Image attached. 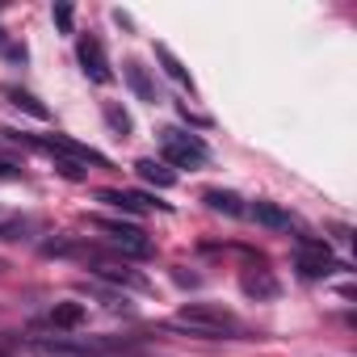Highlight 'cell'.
<instances>
[{"label": "cell", "instance_id": "obj_1", "mask_svg": "<svg viewBox=\"0 0 357 357\" xmlns=\"http://www.w3.org/2000/svg\"><path fill=\"white\" fill-rule=\"evenodd\" d=\"M172 324L185 328V332H194V336H211V340H231V336H244L248 332L244 319L231 307H223V303H185L181 311H176Z\"/></svg>", "mask_w": 357, "mask_h": 357}, {"label": "cell", "instance_id": "obj_2", "mask_svg": "<svg viewBox=\"0 0 357 357\" xmlns=\"http://www.w3.org/2000/svg\"><path fill=\"white\" fill-rule=\"evenodd\" d=\"M160 155H164V164H172V168H202V164L211 160V147H206L198 135H190V130L164 126V130H160Z\"/></svg>", "mask_w": 357, "mask_h": 357}, {"label": "cell", "instance_id": "obj_3", "mask_svg": "<svg viewBox=\"0 0 357 357\" xmlns=\"http://www.w3.org/2000/svg\"><path fill=\"white\" fill-rule=\"evenodd\" d=\"M93 223L105 236V244L118 248L122 257H151L155 252V244L147 240V231L139 223H126V219H93Z\"/></svg>", "mask_w": 357, "mask_h": 357}, {"label": "cell", "instance_id": "obj_4", "mask_svg": "<svg viewBox=\"0 0 357 357\" xmlns=\"http://www.w3.org/2000/svg\"><path fill=\"white\" fill-rule=\"evenodd\" d=\"M294 269H298L303 278H328V273L336 269L328 240H315V236H298V240H294Z\"/></svg>", "mask_w": 357, "mask_h": 357}, {"label": "cell", "instance_id": "obj_5", "mask_svg": "<svg viewBox=\"0 0 357 357\" xmlns=\"http://www.w3.org/2000/svg\"><path fill=\"white\" fill-rule=\"evenodd\" d=\"M109 344L105 340H68V336H38L30 340V357H101Z\"/></svg>", "mask_w": 357, "mask_h": 357}, {"label": "cell", "instance_id": "obj_6", "mask_svg": "<svg viewBox=\"0 0 357 357\" xmlns=\"http://www.w3.org/2000/svg\"><path fill=\"white\" fill-rule=\"evenodd\" d=\"M76 59H80V72H84L93 84H109V80H114V68H109V55H105L101 38L84 34V38L76 43Z\"/></svg>", "mask_w": 357, "mask_h": 357}, {"label": "cell", "instance_id": "obj_7", "mask_svg": "<svg viewBox=\"0 0 357 357\" xmlns=\"http://www.w3.org/2000/svg\"><path fill=\"white\" fill-rule=\"evenodd\" d=\"M248 215H252L261 227H269V231H298V215H290V211H286V206H278V202L257 198V202L248 206Z\"/></svg>", "mask_w": 357, "mask_h": 357}, {"label": "cell", "instance_id": "obj_8", "mask_svg": "<svg viewBox=\"0 0 357 357\" xmlns=\"http://www.w3.org/2000/svg\"><path fill=\"white\" fill-rule=\"evenodd\" d=\"M101 202H109L114 211H122V215H147V211H155L160 202H151L147 194H135V190H101L97 194Z\"/></svg>", "mask_w": 357, "mask_h": 357}, {"label": "cell", "instance_id": "obj_9", "mask_svg": "<svg viewBox=\"0 0 357 357\" xmlns=\"http://www.w3.org/2000/svg\"><path fill=\"white\" fill-rule=\"evenodd\" d=\"M89 319V307L84 303H72V298H63V303H55L51 311H47V324L55 328V332H72V328H80Z\"/></svg>", "mask_w": 357, "mask_h": 357}, {"label": "cell", "instance_id": "obj_10", "mask_svg": "<svg viewBox=\"0 0 357 357\" xmlns=\"http://www.w3.org/2000/svg\"><path fill=\"white\" fill-rule=\"evenodd\" d=\"M122 76H126V84H130V93L139 97V101H147V105H155L160 101V93H155V80L147 76V68L143 63H122Z\"/></svg>", "mask_w": 357, "mask_h": 357}, {"label": "cell", "instance_id": "obj_11", "mask_svg": "<svg viewBox=\"0 0 357 357\" xmlns=\"http://www.w3.org/2000/svg\"><path fill=\"white\" fill-rule=\"evenodd\" d=\"M135 172L143 176L147 185H155V190H172L176 185V172L164 164V160H151V155H143V160H135Z\"/></svg>", "mask_w": 357, "mask_h": 357}, {"label": "cell", "instance_id": "obj_12", "mask_svg": "<svg viewBox=\"0 0 357 357\" xmlns=\"http://www.w3.org/2000/svg\"><path fill=\"white\" fill-rule=\"evenodd\" d=\"M202 202H206L211 211H219V215H231V219L248 215L244 198H240V194H231V190H206V194H202Z\"/></svg>", "mask_w": 357, "mask_h": 357}, {"label": "cell", "instance_id": "obj_13", "mask_svg": "<svg viewBox=\"0 0 357 357\" xmlns=\"http://www.w3.org/2000/svg\"><path fill=\"white\" fill-rule=\"evenodd\" d=\"M240 286H244V294H248V298H278V290H282V286H278V278H273L269 269L244 273V282H240Z\"/></svg>", "mask_w": 357, "mask_h": 357}, {"label": "cell", "instance_id": "obj_14", "mask_svg": "<svg viewBox=\"0 0 357 357\" xmlns=\"http://www.w3.org/2000/svg\"><path fill=\"white\" fill-rule=\"evenodd\" d=\"M97 278H105L114 286H126V290H147V278L126 269V265H97Z\"/></svg>", "mask_w": 357, "mask_h": 357}, {"label": "cell", "instance_id": "obj_15", "mask_svg": "<svg viewBox=\"0 0 357 357\" xmlns=\"http://www.w3.org/2000/svg\"><path fill=\"white\" fill-rule=\"evenodd\" d=\"M101 114H105V126L114 130V139H130L135 122H130V114H126L118 101H105V105H101Z\"/></svg>", "mask_w": 357, "mask_h": 357}, {"label": "cell", "instance_id": "obj_16", "mask_svg": "<svg viewBox=\"0 0 357 357\" xmlns=\"http://www.w3.org/2000/svg\"><path fill=\"white\" fill-rule=\"evenodd\" d=\"M5 97H9V101H13L17 109H26V114H34V118H43V122L51 118V109H47V105H43V101L34 97V93H26V89H5Z\"/></svg>", "mask_w": 357, "mask_h": 357}, {"label": "cell", "instance_id": "obj_17", "mask_svg": "<svg viewBox=\"0 0 357 357\" xmlns=\"http://www.w3.org/2000/svg\"><path fill=\"white\" fill-rule=\"evenodd\" d=\"M155 59L164 63V72H168V76H172L176 84H185V89H194V80H190V72L181 68V59H176V55H172L168 47H155Z\"/></svg>", "mask_w": 357, "mask_h": 357}, {"label": "cell", "instance_id": "obj_18", "mask_svg": "<svg viewBox=\"0 0 357 357\" xmlns=\"http://www.w3.org/2000/svg\"><path fill=\"white\" fill-rule=\"evenodd\" d=\"M51 17H55V26H59L63 34H72V26H76V13H72V5H55V9H51Z\"/></svg>", "mask_w": 357, "mask_h": 357}, {"label": "cell", "instance_id": "obj_19", "mask_svg": "<svg viewBox=\"0 0 357 357\" xmlns=\"http://www.w3.org/2000/svg\"><path fill=\"white\" fill-rule=\"evenodd\" d=\"M13 349H17V336L13 332H0V357H9Z\"/></svg>", "mask_w": 357, "mask_h": 357}, {"label": "cell", "instance_id": "obj_20", "mask_svg": "<svg viewBox=\"0 0 357 357\" xmlns=\"http://www.w3.org/2000/svg\"><path fill=\"white\" fill-rule=\"evenodd\" d=\"M9 47H13V43H9V34H5V30H0V51H5V55H9Z\"/></svg>", "mask_w": 357, "mask_h": 357}]
</instances>
